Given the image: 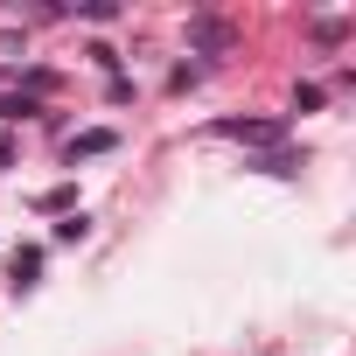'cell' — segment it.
<instances>
[{"mask_svg": "<svg viewBox=\"0 0 356 356\" xmlns=\"http://www.w3.org/2000/svg\"><path fill=\"white\" fill-rule=\"evenodd\" d=\"M105 147H112V133H84V140H70V161L77 154H105Z\"/></svg>", "mask_w": 356, "mask_h": 356, "instance_id": "277c9868", "label": "cell"}, {"mask_svg": "<svg viewBox=\"0 0 356 356\" xmlns=\"http://www.w3.org/2000/svg\"><path fill=\"white\" fill-rule=\"evenodd\" d=\"M196 49H210V56H217V49H224V22H210V15H203V22H196Z\"/></svg>", "mask_w": 356, "mask_h": 356, "instance_id": "7a4b0ae2", "label": "cell"}, {"mask_svg": "<svg viewBox=\"0 0 356 356\" xmlns=\"http://www.w3.org/2000/svg\"><path fill=\"white\" fill-rule=\"evenodd\" d=\"M217 133L224 140H280V126H266V119H224Z\"/></svg>", "mask_w": 356, "mask_h": 356, "instance_id": "6da1fadb", "label": "cell"}, {"mask_svg": "<svg viewBox=\"0 0 356 356\" xmlns=\"http://www.w3.org/2000/svg\"><path fill=\"white\" fill-rule=\"evenodd\" d=\"M35 273H42V252H15V286H29Z\"/></svg>", "mask_w": 356, "mask_h": 356, "instance_id": "3957f363", "label": "cell"}]
</instances>
